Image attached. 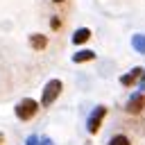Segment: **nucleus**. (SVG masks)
<instances>
[{"mask_svg":"<svg viewBox=\"0 0 145 145\" xmlns=\"http://www.w3.org/2000/svg\"><path fill=\"white\" fill-rule=\"evenodd\" d=\"M61 88H63V84H61V79H50L48 84H45V88H43V97H41V106H50L59 95H61Z\"/></svg>","mask_w":145,"mask_h":145,"instance_id":"nucleus-2","label":"nucleus"},{"mask_svg":"<svg viewBox=\"0 0 145 145\" xmlns=\"http://www.w3.org/2000/svg\"><path fill=\"white\" fill-rule=\"evenodd\" d=\"M0 140H2V138H0Z\"/></svg>","mask_w":145,"mask_h":145,"instance_id":"nucleus-15","label":"nucleus"},{"mask_svg":"<svg viewBox=\"0 0 145 145\" xmlns=\"http://www.w3.org/2000/svg\"><path fill=\"white\" fill-rule=\"evenodd\" d=\"M29 45H32L34 50H45L48 36H43V34H32V36H29Z\"/></svg>","mask_w":145,"mask_h":145,"instance_id":"nucleus-6","label":"nucleus"},{"mask_svg":"<svg viewBox=\"0 0 145 145\" xmlns=\"http://www.w3.org/2000/svg\"><path fill=\"white\" fill-rule=\"evenodd\" d=\"M140 72H143L140 68H131V72H129V75L120 77V84H122V86H134V84H136V79L140 77Z\"/></svg>","mask_w":145,"mask_h":145,"instance_id":"nucleus-8","label":"nucleus"},{"mask_svg":"<svg viewBox=\"0 0 145 145\" xmlns=\"http://www.w3.org/2000/svg\"><path fill=\"white\" fill-rule=\"evenodd\" d=\"M43 145H52V143H50V140H43Z\"/></svg>","mask_w":145,"mask_h":145,"instance_id":"nucleus-13","label":"nucleus"},{"mask_svg":"<svg viewBox=\"0 0 145 145\" xmlns=\"http://www.w3.org/2000/svg\"><path fill=\"white\" fill-rule=\"evenodd\" d=\"M104 116H106V106H102V104L95 106V111L88 116V122H86V127H88L91 134H97V131H100V125H102Z\"/></svg>","mask_w":145,"mask_h":145,"instance_id":"nucleus-3","label":"nucleus"},{"mask_svg":"<svg viewBox=\"0 0 145 145\" xmlns=\"http://www.w3.org/2000/svg\"><path fill=\"white\" fill-rule=\"evenodd\" d=\"M131 45H134L138 52H143V54H145V36H140V34H138V36H134V39H131Z\"/></svg>","mask_w":145,"mask_h":145,"instance_id":"nucleus-10","label":"nucleus"},{"mask_svg":"<svg viewBox=\"0 0 145 145\" xmlns=\"http://www.w3.org/2000/svg\"><path fill=\"white\" fill-rule=\"evenodd\" d=\"M145 109V95L143 93H136L129 102H127V113H140Z\"/></svg>","mask_w":145,"mask_h":145,"instance_id":"nucleus-4","label":"nucleus"},{"mask_svg":"<svg viewBox=\"0 0 145 145\" xmlns=\"http://www.w3.org/2000/svg\"><path fill=\"white\" fill-rule=\"evenodd\" d=\"M36 143H39L36 136H29V138H27V145H36Z\"/></svg>","mask_w":145,"mask_h":145,"instance_id":"nucleus-12","label":"nucleus"},{"mask_svg":"<svg viewBox=\"0 0 145 145\" xmlns=\"http://www.w3.org/2000/svg\"><path fill=\"white\" fill-rule=\"evenodd\" d=\"M50 25H52V29H59V27H61V20H59V18H57V16H54V18H52V23H50Z\"/></svg>","mask_w":145,"mask_h":145,"instance_id":"nucleus-11","label":"nucleus"},{"mask_svg":"<svg viewBox=\"0 0 145 145\" xmlns=\"http://www.w3.org/2000/svg\"><path fill=\"white\" fill-rule=\"evenodd\" d=\"M91 39V29L88 27H79V29H75V34H72V43L75 45H82V43H86Z\"/></svg>","mask_w":145,"mask_h":145,"instance_id":"nucleus-5","label":"nucleus"},{"mask_svg":"<svg viewBox=\"0 0 145 145\" xmlns=\"http://www.w3.org/2000/svg\"><path fill=\"white\" fill-rule=\"evenodd\" d=\"M52 2H63V0H52Z\"/></svg>","mask_w":145,"mask_h":145,"instance_id":"nucleus-14","label":"nucleus"},{"mask_svg":"<svg viewBox=\"0 0 145 145\" xmlns=\"http://www.w3.org/2000/svg\"><path fill=\"white\" fill-rule=\"evenodd\" d=\"M39 102L36 100H32V97H23L18 104H16V109H14V113H16V118L18 120H32L36 113H39Z\"/></svg>","mask_w":145,"mask_h":145,"instance_id":"nucleus-1","label":"nucleus"},{"mask_svg":"<svg viewBox=\"0 0 145 145\" xmlns=\"http://www.w3.org/2000/svg\"><path fill=\"white\" fill-rule=\"evenodd\" d=\"M93 59H95V52L93 50H79V52L72 54V61L75 63H84V61H93Z\"/></svg>","mask_w":145,"mask_h":145,"instance_id":"nucleus-7","label":"nucleus"},{"mask_svg":"<svg viewBox=\"0 0 145 145\" xmlns=\"http://www.w3.org/2000/svg\"><path fill=\"white\" fill-rule=\"evenodd\" d=\"M106 145H131V140L125 136V134H116V136H111L109 138V143Z\"/></svg>","mask_w":145,"mask_h":145,"instance_id":"nucleus-9","label":"nucleus"}]
</instances>
